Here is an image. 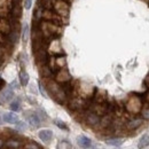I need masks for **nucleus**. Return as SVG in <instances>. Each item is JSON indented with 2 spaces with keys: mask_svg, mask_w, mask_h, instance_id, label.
Returning a JSON list of instances; mask_svg holds the SVG:
<instances>
[{
  "mask_svg": "<svg viewBox=\"0 0 149 149\" xmlns=\"http://www.w3.org/2000/svg\"><path fill=\"white\" fill-rule=\"evenodd\" d=\"M39 138L44 142H49L53 138V132L51 130H41L39 132Z\"/></svg>",
  "mask_w": 149,
  "mask_h": 149,
  "instance_id": "20e7f679",
  "label": "nucleus"
},
{
  "mask_svg": "<svg viewBox=\"0 0 149 149\" xmlns=\"http://www.w3.org/2000/svg\"><path fill=\"white\" fill-rule=\"evenodd\" d=\"M148 146H149V135H143L140 139V141L138 143V147H139V149H142L145 148V147H148Z\"/></svg>",
  "mask_w": 149,
  "mask_h": 149,
  "instance_id": "9d476101",
  "label": "nucleus"
},
{
  "mask_svg": "<svg viewBox=\"0 0 149 149\" xmlns=\"http://www.w3.org/2000/svg\"><path fill=\"white\" fill-rule=\"evenodd\" d=\"M28 37H29V26H28V24H24L23 29H22V39L24 41H26Z\"/></svg>",
  "mask_w": 149,
  "mask_h": 149,
  "instance_id": "f8f14e48",
  "label": "nucleus"
},
{
  "mask_svg": "<svg viewBox=\"0 0 149 149\" xmlns=\"http://www.w3.org/2000/svg\"><path fill=\"white\" fill-rule=\"evenodd\" d=\"M55 124L57 125V126H60L61 129H63V130H67L68 127H67V125L64 124V123H62V122H60V120H56L55 122Z\"/></svg>",
  "mask_w": 149,
  "mask_h": 149,
  "instance_id": "f3484780",
  "label": "nucleus"
},
{
  "mask_svg": "<svg viewBox=\"0 0 149 149\" xmlns=\"http://www.w3.org/2000/svg\"><path fill=\"white\" fill-rule=\"evenodd\" d=\"M14 97V92L10 88H7L5 91H2V93L0 94V101L1 102H8Z\"/></svg>",
  "mask_w": 149,
  "mask_h": 149,
  "instance_id": "39448f33",
  "label": "nucleus"
},
{
  "mask_svg": "<svg viewBox=\"0 0 149 149\" xmlns=\"http://www.w3.org/2000/svg\"><path fill=\"white\" fill-rule=\"evenodd\" d=\"M5 147V140L2 138H0V149H2Z\"/></svg>",
  "mask_w": 149,
  "mask_h": 149,
  "instance_id": "6ab92c4d",
  "label": "nucleus"
},
{
  "mask_svg": "<svg viewBox=\"0 0 149 149\" xmlns=\"http://www.w3.org/2000/svg\"><path fill=\"white\" fill-rule=\"evenodd\" d=\"M10 109H12L13 111H19V103L17 102V101L12 102V103H10Z\"/></svg>",
  "mask_w": 149,
  "mask_h": 149,
  "instance_id": "4468645a",
  "label": "nucleus"
},
{
  "mask_svg": "<svg viewBox=\"0 0 149 149\" xmlns=\"http://www.w3.org/2000/svg\"><path fill=\"white\" fill-rule=\"evenodd\" d=\"M78 145H79L81 148L88 149V148H91L92 142H91V140H90L88 138H86V136L81 135V136H79V138H78Z\"/></svg>",
  "mask_w": 149,
  "mask_h": 149,
  "instance_id": "423d86ee",
  "label": "nucleus"
},
{
  "mask_svg": "<svg viewBox=\"0 0 149 149\" xmlns=\"http://www.w3.org/2000/svg\"><path fill=\"white\" fill-rule=\"evenodd\" d=\"M23 0H0V68L13 54L22 33Z\"/></svg>",
  "mask_w": 149,
  "mask_h": 149,
  "instance_id": "f257e3e1",
  "label": "nucleus"
},
{
  "mask_svg": "<svg viewBox=\"0 0 149 149\" xmlns=\"http://www.w3.org/2000/svg\"><path fill=\"white\" fill-rule=\"evenodd\" d=\"M19 81H21L22 86H26L28 85V83H29V74H26L25 70H21V72H19Z\"/></svg>",
  "mask_w": 149,
  "mask_h": 149,
  "instance_id": "6e6552de",
  "label": "nucleus"
},
{
  "mask_svg": "<svg viewBox=\"0 0 149 149\" xmlns=\"http://www.w3.org/2000/svg\"><path fill=\"white\" fill-rule=\"evenodd\" d=\"M106 143L108 146H112V147H118L123 143V140L119 139V138H112V139H108L106 140Z\"/></svg>",
  "mask_w": 149,
  "mask_h": 149,
  "instance_id": "1a4fd4ad",
  "label": "nucleus"
},
{
  "mask_svg": "<svg viewBox=\"0 0 149 149\" xmlns=\"http://www.w3.org/2000/svg\"><path fill=\"white\" fill-rule=\"evenodd\" d=\"M2 118H3V122L9 124H16L19 122V116L14 112H5L2 115Z\"/></svg>",
  "mask_w": 149,
  "mask_h": 149,
  "instance_id": "7ed1b4c3",
  "label": "nucleus"
},
{
  "mask_svg": "<svg viewBox=\"0 0 149 149\" xmlns=\"http://www.w3.org/2000/svg\"><path fill=\"white\" fill-rule=\"evenodd\" d=\"M23 149H41V147H40L38 143L33 142V141H31V142H26V143H24Z\"/></svg>",
  "mask_w": 149,
  "mask_h": 149,
  "instance_id": "9b49d317",
  "label": "nucleus"
},
{
  "mask_svg": "<svg viewBox=\"0 0 149 149\" xmlns=\"http://www.w3.org/2000/svg\"><path fill=\"white\" fill-rule=\"evenodd\" d=\"M31 3H32V0H24V2H23L24 8L25 9H30L31 8Z\"/></svg>",
  "mask_w": 149,
  "mask_h": 149,
  "instance_id": "dca6fc26",
  "label": "nucleus"
},
{
  "mask_svg": "<svg viewBox=\"0 0 149 149\" xmlns=\"http://www.w3.org/2000/svg\"><path fill=\"white\" fill-rule=\"evenodd\" d=\"M5 85H6V83H5V80H3L2 78H0V90H2Z\"/></svg>",
  "mask_w": 149,
  "mask_h": 149,
  "instance_id": "a211bd4d",
  "label": "nucleus"
},
{
  "mask_svg": "<svg viewBox=\"0 0 149 149\" xmlns=\"http://www.w3.org/2000/svg\"><path fill=\"white\" fill-rule=\"evenodd\" d=\"M28 122L33 127H38L40 125V117L38 116L37 113H31L30 116H28Z\"/></svg>",
  "mask_w": 149,
  "mask_h": 149,
  "instance_id": "0eeeda50",
  "label": "nucleus"
},
{
  "mask_svg": "<svg viewBox=\"0 0 149 149\" xmlns=\"http://www.w3.org/2000/svg\"><path fill=\"white\" fill-rule=\"evenodd\" d=\"M16 129H17V131H25L26 130V125L23 122H17L16 123Z\"/></svg>",
  "mask_w": 149,
  "mask_h": 149,
  "instance_id": "2eb2a0df",
  "label": "nucleus"
},
{
  "mask_svg": "<svg viewBox=\"0 0 149 149\" xmlns=\"http://www.w3.org/2000/svg\"><path fill=\"white\" fill-rule=\"evenodd\" d=\"M3 123V118H2V115H0V125Z\"/></svg>",
  "mask_w": 149,
  "mask_h": 149,
  "instance_id": "aec40b11",
  "label": "nucleus"
},
{
  "mask_svg": "<svg viewBox=\"0 0 149 149\" xmlns=\"http://www.w3.org/2000/svg\"><path fill=\"white\" fill-rule=\"evenodd\" d=\"M6 149H9V148H6Z\"/></svg>",
  "mask_w": 149,
  "mask_h": 149,
  "instance_id": "412c9836",
  "label": "nucleus"
},
{
  "mask_svg": "<svg viewBox=\"0 0 149 149\" xmlns=\"http://www.w3.org/2000/svg\"><path fill=\"white\" fill-rule=\"evenodd\" d=\"M57 149H71V145L69 142H67V141H62Z\"/></svg>",
  "mask_w": 149,
  "mask_h": 149,
  "instance_id": "ddd939ff",
  "label": "nucleus"
},
{
  "mask_svg": "<svg viewBox=\"0 0 149 149\" xmlns=\"http://www.w3.org/2000/svg\"><path fill=\"white\" fill-rule=\"evenodd\" d=\"M5 147L9 149H23L24 141L13 135H8V139L5 140Z\"/></svg>",
  "mask_w": 149,
  "mask_h": 149,
  "instance_id": "f03ea898",
  "label": "nucleus"
}]
</instances>
